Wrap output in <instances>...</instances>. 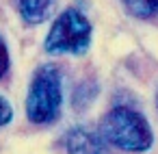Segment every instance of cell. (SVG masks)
Masks as SVG:
<instances>
[{"label":"cell","mask_w":158,"mask_h":154,"mask_svg":"<svg viewBox=\"0 0 158 154\" xmlns=\"http://www.w3.org/2000/svg\"><path fill=\"white\" fill-rule=\"evenodd\" d=\"M100 132L108 145L130 154L147 152L154 145V132L145 115L126 104H115L104 113Z\"/></svg>","instance_id":"6da1fadb"},{"label":"cell","mask_w":158,"mask_h":154,"mask_svg":"<svg viewBox=\"0 0 158 154\" xmlns=\"http://www.w3.org/2000/svg\"><path fill=\"white\" fill-rule=\"evenodd\" d=\"M56 7V0H18V9L22 20L28 26L44 24Z\"/></svg>","instance_id":"5b68a950"},{"label":"cell","mask_w":158,"mask_h":154,"mask_svg":"<svg viewBox=\"0 0 158 154\" xmlns=\"http://www.w3.org/2000/svg\"><path fill=\"white\" fill-rule=\"evenodd\" d=\"M156 109H158V89H156Z\"/></svg>","instance_id":"9c48e42d"},{"label":"cell","mask_w":158,"mask_h":154,"mask_svg":"<svg viewBox=\"0 0 158 154\" xmlns=\"http://www.w3.org/2000/svg\"><path fill=\"white\" fill-rule=\"evenodd\" d=\"M123 7L132 18L149 20L158 13V0H123Z\"/></svg>","instance_id":"8992f818"},{"label":"cell","mask_w":158,"mask_h":154,"mask_svg":"<svg viewBox=\"0 0 158 154\" xmlns=\"http://www.w3.org/2000/svg\"><path fill=\"white\" fill-rule=\"evenodd\" d=\"M91 35H93V26L87 20V15L69 7L52 22L44 39V50L48 54L82 57L91 48Z\"/></svg>","instance_id":"3957f363"},{"label":"cell","mask_w":158,"mask_h":154,"mask_svg":"<svg viewBox=\"0 0 158 154\" xmlns=\"http://www.w3.org/2000/svg\"><path fill=\"white\" fill-rule=\"evenodd\" d=\"M26 117L37 126L54 124L63 111V76L56 65H39L26 93Z\"/></svg>","instance_id":"7a4b0ae2"},{"label":"cell","mask_w":158,"mask_h":154,"mask_svg":"<svg viewBox=\"0 0 158 154\" xmlns=\"http://www.w3.org/2000/svg\"><path fill=\"white\" fill-rule=\"evenodd\" d=\"M9 65H11V59H9V48H7L5 39L0 37V78H2V76L9 72Z\"/></svg>","instance_id":"ba28073f"},{"label":"cell","mask_w":158,"mask_h":154,"mask_svg":"<svg viewBox=\"0 0 158 154\" xmlns=\"http://www.w3.org/2000/svg\"><path fill=\"white\" fill-rule=\"evenodd\" d=\"M59 148L63 154H108L102 132L93 130L89 126L69 128L59 139Z\"/></svg>","instance_id":"277c9868"},{"label":"cell","mask_w":158,"mask_h":154,"mask_svg":"<svg viewBox=\"0 0 158 154\" xmlns=\"http://www.w3.org/2000/svg\"><path fill=\"white\" fill-rule=\"evenodd\" d=\"M11 119H13V106L7 102V98L0 96V128L11 124Z\"/></svg>","instance_id":"52a82bcc"}]
</instances>
